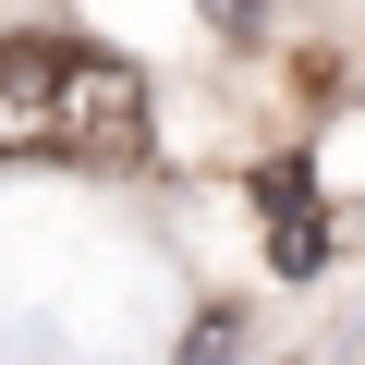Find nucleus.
<instances>
[{"label":"nucleus","mask_w":365,"mask_h":365,"mask_svg":"<svg viewBox=\"0 0 365 365\" xmlns=\"http://www.w3.org/2000/svg\"><path fill=\"white\" fill-rule=\"evenodd\" d=\"M207 25L220 37H256V0H207Z\"/></svg>","instance_id":"obj_3"},{"label":"nucleus","mask_w":365,"mask_h":365,"mask_svg":"<svg viewBox=\"0 0 365 365\" xmlns=\"http://www.w3.org/2000/svg\"><path fill=\"white\" fill-rule=\"evenodd\" d=\"M0 158H146V73L73 37H0Z\"/></svg>","instance_id":"obj_1"},{"label":"nucleus","mask_w":365,"mask_h":365,"mask_svg":"<svg viewBox=\"0 0 365 365\" xmlns=\"http://www.w3.org/2000/svg\"><path fill=\"white\" fill-rule=\"evenodd\" d=\"M256 207H268V244H280V268H317V256H329V244H317V220H304V170H292V158L256 182Z\"/></svg>","instance_id":"obj_2"}]
</instances>
